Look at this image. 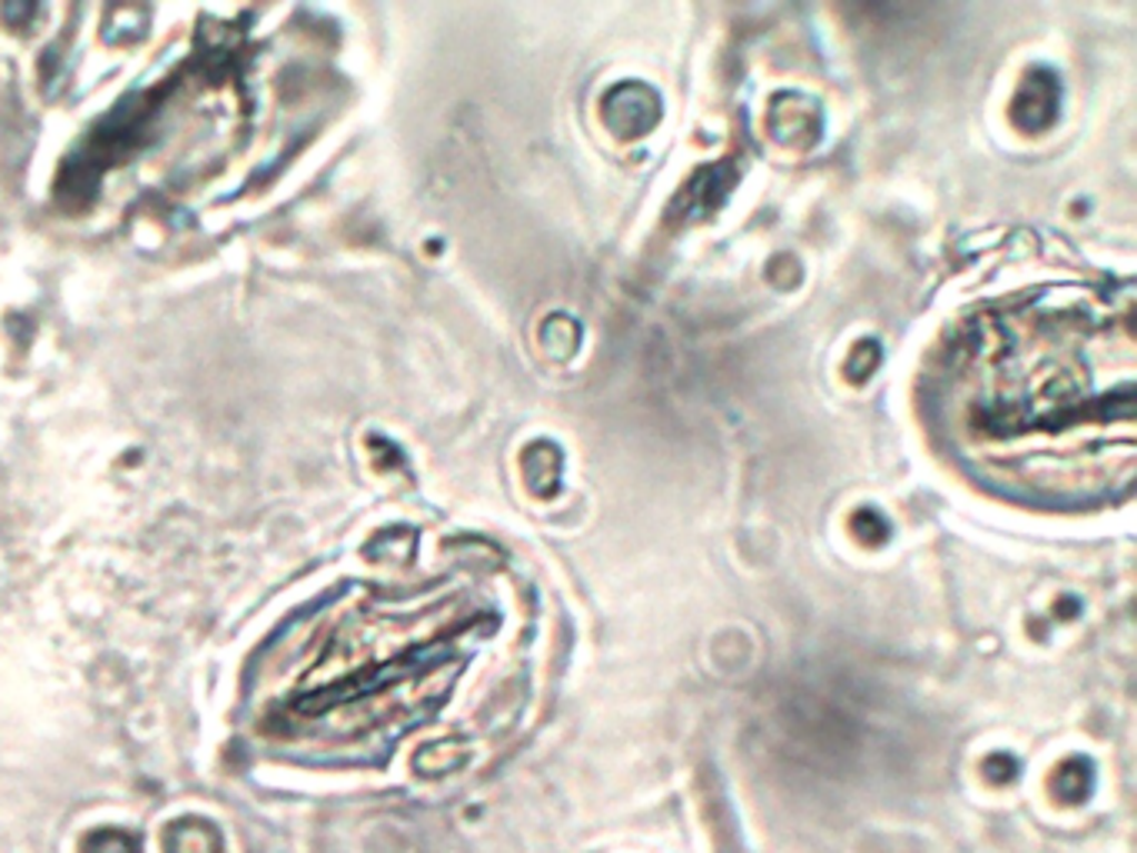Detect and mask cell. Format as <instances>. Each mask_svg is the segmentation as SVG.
Listing matches in <instances>:
<instances>
[{
    "label": "cell",
    "instance_id": "obj_1",
    "mask_svg": "<svg viewBox=\"0 0 1137 853\" xmlns=\"http://www.w3.org/2000/svg\"><path fill=\"white\" fill-rule=\"evenodd\" d=\"M1128 320L1081 297H1041L981 317L955 347L948 430L965 457L1035 500H1085L1128 484L1115 427L1131 434Z\"/></svg>",
    "mask_w": 1137,
    "mask_h": 853
},
{
    "label": "cell",
    "instance_id": "obj_2",
    "mask_svg": "<svg viewBox=\"0 0 1137 853\" xmlns=\"http://www.w3.org/2000/svg\"><path fill=\"white\" fill-rule=\"evenodd\" d=\"M1058 113V80L1048 70H1031L1028 80L1021 83L1011 117L1021 130H1041L1055 120Z\"/></svg>",
    "mask_w": 1137,
    "mask_h": 853
}]
</instances>
